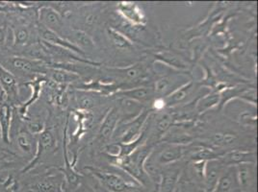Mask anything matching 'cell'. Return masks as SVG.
Wrapping results in <instances>:
<instances>
[{"instance_id": "83f0119b", "label": "cell", "mask_w": 258, "mask_h": 192, "mask_svg": "<svg viewBox=\"0 0 258 192\" xmlns=\"http://www.w3.org/2000/svg\"><path fill=\"white\" fill-rule=\"evenodd\" d=\"M171 87V79L163 78L161 80L157 81L155 84V90L159 93H165Z\"/></svg>"}, {"instance_id": "4316f807", "label": "cell", "mask_w": 258, "mask_h": 192, "mask_svg": "<svg viewBox=\"0 0 258 192\" xmlns=\"http://www.w3.org/2000/svg\"><path fill=\"white\" fill-rule=\"evenodd\" d=\"M121 72L126 76L127 79L134 80V79H137L138 77H140L141 75L143 74V68H142V66L135 65V66L128 67L126 69H122Z\"/></svg>"}, {"instance_id": "5b68a950", "label": "cell", "mask_w": 258, "mask_h": 192, "mask_svg": "<svg viewBox=\"0 0 258 192\" xmlns=\"http://www.w3.org/2000/svg\"><path fill=\"white\" fill-rule=\"evenodd\" d=\"M37 15L40 25L58 35L61 33L64 22L60 13L54 10L50 6H41Z\"/></svg>"}, {"instance_id": "5bb4252c", "label": "cell", "mask_w": 258, "mask_h": 192, "mask_svg": "<svg viewBox=\"0 0 258 192\" xmlns=\"http://www.w3.org/2000/svg\"><path fill=\"white\" fill-rule=\"evenodd\" d=\"M183 149L181 146L172 145L162 150L158 156L157 162L160 164H168L175 160H179L182 156Z\"/></svg>"}, {"instance_id": "603a6c76", "label": "cell", "mask_w": 258, "mask_h": 192, "mask_svg": "<svg viewBox=\"0 0 258 192\" xmlns=\"http://www.w3.org/2000/svg\"><path fill=\"white\" fill-rule=\"evenodd\" d=\"M121 106H122L124 113H126V115H128V116H133V113L141 112V109H142L140 105L138 103H136V101L127 99V98H125L124 100L121 101Z\"/></svg>"}, {"instance_id": "277c9868", "label": "cell", "mask_w": 258, "mask_h": 192, "mask_svg": "<svg viewBox=\"0 0 258 192\" xmlns=\"http://www.w3.org/2000/svg\"><path fill=\"white\" fill-rule=\"evenodd\" d=\"M13 140H11V146H14L13 151L20 157V153L23 156H31L33 150L35 147L34 141L35 137L28 130L25 128L24 124L22 123V127H20L18 132L14 134ZM22 158V157H21Z\"/></svg>"}, {"instance_id": "ba28073f", "label": "cell", "mask_w": 258, "mask_h": 192, "mask_svg": "<svg viewBox=\"0 0 258 192\" xmlns=\"http://www.w3.org/2000/svg\"><path fill=\"white\" fill-rule=\"evenodd\" d=\"M26 192H64L62 181L56 176H44L26 186Z\"/></svg>"}, {"instance_id": "2e32d148", "label": "cell", "mask_w": 258, "mask_h": 192, "mask_svg": "<svg viewBox=\"0 0 258 192\" xmlns=\"http://www.w3.org/2000/svg\"><path fill=\"white\" fill-rule=\"evenodd\" d=\"M120 94L127 99H131L134 101H146V100H149L152 96V90L151 88H147V87H139V88L121 91Z\"/></svg>"}, {"instance_id": "30bf717a", "label": "cell", "mask_w": 258, "mask_h": 192, "mask_svg": "<svg viewBox=\"0 0 258 192\" xmlns=\"http://www.w3.org/2000/svg\"><path fill=\"white\" fill-rule=\"evenodd\" d=\"M226 166L222 161L210 160L205 167V192H214L217 182L223 174V167Z\"/></svg>"}, {"instance_id": "8fae6325", "label": "cell", "mask_w": 258, "mask_h": 192, "mask_svg": "<svg viewBox=\"0 0 258 192\" xmlns=\"http://www.w3.org/2000/svg\"><path fill=\"white\" fill-rule=\"evenodd\" d=\"M238 189L239 184L237 181L236 168L230 167L221 175L214 192H237Z\"/></svg>"}, {"instance_id": "7a4b0ae2", "label": "cell", "mask_w": 258, "mask_h": 192, "mask_svg": "<svg viewBox=\"0 0 258 192\" xmlns=\"http://www.w3.org/2000/svg\"><path fill=\"white\" fill-rule=\"evenodd\" d=\"M20 85L19 80L0 64V91L5 96L7 105L12 108H18L22 105Z\"/></svg>"}, {"instance_id": "3957f363", "label": "cell", "mask_w": 258, "mask_h": 192, "mask_svg": "<svg viewBox=\"0 0 258 192\" xmlns=\"http://www.w3.org/2000/svg\"><path fill=\"white\" fill-rule=\"evenodd\" d=\"M55 145V139L53 134L49 130H43L42 133L39 134L37 139V150L34 159L30 160L27 164L23 166V168L20 171L21 175H25L29 171L34 169L42 160L44 155H46L50 150L52 149Z\"/></svg>"}, {"instance_id": "e0dca14e", "label": "cell", "mask_w": 258, "mask_h": 192, "mask_svg": "<svg viewBox=\"0 0 258 192\" xmlns=\"http://www.w3.org/2000/svg\"><path fill=\"white\" fill-rule=\"evenodd\" d=\"M107 34L113 44L118 49H129L132 47V43L126 37L113 28H108Z\"/></svg>"}, {"instance_id": "1f68e13d", "label": "cell", "mask_w": 258, "mask_h": 192, "mask_svg": "<svg viewBox=\"0 0 258 192\" xmlns=\"http://www.w3.org/2000/svg\"><path fill=\"white\" fill-rule=\"evenodd\" d=\"M0 142H1V138H0Z\"/></svg>"}, {"instance_id": "44dd1931", "label": "cell", "mask_w": 258, "mask_h": 192, "mask_svg": "<svg viewBox=\"0 0 258 192\" xmlns=\"http://www.w3.org/2000/svg\"><path fill=\"white\" fill-rule=\"evenodd\" d=\"M178 178L177 172H169L162 179L160 192H172Z\"/></svg>"}, {"instance_id": "7402d4cb", "label": "cell", "mask_w": 258, "mask_h": 192, "mask_svg": "<svg viewBox=\"0 0 258 192\" xmlns=\"http://www.w3.org/2000/svg\"><path fill=\"white\" fill-rule=\"evenodd\" d=\"M237 140V136L235 134L232 133H218L213 136V141L217 145H224V146H228L233 144Z\"/></svg>"}, {"instance_id": "52a82bcc", "label": "cell", "mask_w": 258, "mask_h": 192, "mask_svg": "<svg viewBox=\"0 0 258 192\" xmlns=\"http://www.w3.org/2000/svg\"><path fill=\"white\" fill-rule=\"evenodd\" d=\"M237 181L242 192H252L255 183L254 165L249 162L240 163L236 167Z\"/></svg>"}, {"instance_id": "f546056e", "label": "cell", "mask_w": 258, "mask_h": 192, "mask_svg": "<svg viewBox=\"0 0 258 192\" xmlns=\"http://www.w3.org/2000/svg\"><path fill=\"white\" fill-rule=\"evenodd\" d=\"M84 20H85V24L89 25V26H93V25L96 24V22H97V14L90 13L88 16L85 17Z\"/></svg>"}, {"instance_id": "7c38bea8", "label": "cell", "mask_w": 258, "mask_h": 192, "mask_svg": "<svg viewBox=\"0 0 258 192\" xmlns=\"http://www.w3.org/2000/svg\"><path fill=\"white\" fill-rule=\"evenodd\" d=\"M254 160V153L247 152V151H241L235 150L226 153V155L222 158V162L225 165H232V164H240L250 162Z\"/></svg>"}, {"instance_id": "9a60e30c", "label": "cell", "mask_w": 258, "mask_h": 192, "mask_svg": "<svg viewBox=\"0 0 258 192\" xmlns=\"http://www.w3.org/2000/svg\"><path fill=\"white\" fill-rule=\"evenodd\" d=\"M46 73H49L50 78L53 80L54 82L60 83V84L70 83V82H73L78 78V76L75 74V73L67 71L66 69H62V68L47 69Z\"/></svg>"}, {"instance_id": "8992f818", "label": "cell", "mask_w": 258, "mask_h": 192, "mask_svg": "<svg viewBox=\"0 0 258 192\" xmlns=\"http://www.w3.org/2000/svg\"><path fill=\"white\" fill-rule=\"evenodd\" d=\"M93 173L102 182L103 186L110 192H131L135 189L133 185H129L127 182L123 181L118 175L96 170L93 171Z\"/></svg>"}, {"instance_id": "d6986e66", "label": "cell", "mask_w": 258, "mask_h": 192, "mask_svg": "<svg viewBox=\"0 0 258 192\" xmlns=\"http://www.w3.org/2000/svg\"><path fill=\"white\" fill-rule=\"evenodd\" d=\"M192 87H193V83H189L188 85L183 86L180 89L174 91L172 95L169 96V97L167 98L166 103H167L169 106H171V105L177 104V103H179V102H182L183 100L190 93Z\"/></svg>"}, {"instance_id": "ac0fdd59", "label": "cell", "mask_w": 258, "mask_h": 192, "mask_svg": "<svg viewBox=\"0 0 258 192\" xmlns=\"http://www.w3.org/2000/svg\"><path fill=\"white\" fill-rule=\"evenodd\" d=\"M73 37H74V41L78 45V48L92 49L95 47V43L92 40V38L82 30H74Z\"/></svg>"}, {"instance_id": "cb8c5ba5", "label": "cell", "mask_w": 258, "mask_h": 192, "mask_svg": "<svg viewBox=\"0 0 258 192\" xmlns=\"http://www.w3.org/2000/svg\"><path fill=\"white\" fill-rule=\"evenodd\" d=\"M162 58L166 63L169 64H172V66H177L180 68H184L186 65L183 63L182 60L179 59L177 56H175L174 54L169 53V52H164V53L160 54L159 56Z\"/></svg>"}, {"instance_id": "ffe728a7", "label": "cell", "mask_w": 258, "mask_h": 192, "mask_svg": "<svg viewBox=\"0 0 258 192\" xmlns=\"http://www.w3.org/2000/svg\"><path fill=\"white\" fill-rule=\"evenodd\" d=\"M12 35L7 21L0 22V48H11Z\"/></svg>"}, {"instance_id": "6da1fadb", "label": "cell", "mask_w": 258, "mask_h": 192, "mask_svg": "<svg viewBox=\"0 0 258 192\" xmlns=\"http://www.w3.org/2000/svg\"><path fill=\"white\" fill-rule=\"evenodd\" d=\"M0 64L19 80L21 85L32 81L39 74H45L47 71L42 60L20 55L2 53V56H0Z\"/></svg>"}, {"instance_id": "d4e9b609", "label": "cell", "mask_w": 258, "mask_h": 192, "mask_svg": "<svg viewBox=\"0 0 258 192\" xmlns=\"http://www.w3.org/2000/svg\"><path fill=\"white\" fill-rule=\"evenodd\" d=\"M172 125V118L169 115H163L161 118L157 120L156 129L159 134L165 133Z\"/></svg>"}, {"instance_id": "4dcf8cb0", "label": "cell", "mask_w": 258, "mask_h": 192, "mask_svg": "<svg viewBox=\"0 0 258 192\" xmlns=\"http://www.w3.org/2000/svg\"><path fill=\"white\" fill-rule=\"evenodd\" d=\"M17 192H23L22 191V189H20V190H18Z\"/></svg>"}, {"instance_id": "f1b7e54d", "label": "cell", "mask_w": 258, "mask_h": 192, "mask_svg": "<svg viewBox=\"0 0 258 192\" xmlns=\"http://www.w3.org/2000/svg\"><path fill=\"white\" fill-rule=\"evenodd\" d=\"M79 105L82 109L88 110V109H91L95 106V100L90 96H84V97L80 98Z\"/></svg>"}, {"instance_id": "9c48e42d", "label": "cell", "mask_w": 258, "mask_h": 192, "mask_svg": "<svg viewBox=\"0 0 258 192\" xmlns=\"http://www.w3.org/2000/svg\"><path fill=\"white\" fill-rule=\"evenodd\" d=\"M14 108L5 104L0 109V138L1 142L11 146V129Z\"/></svg>"}, {"instance_id": "4fadbf2b", "label": "cell", "mask_w": 258, "mask_h": 192, "mask_svg": "<svg viewBox=\"0 0 258 192\" xmlns=\"http://www.w3.org/2000/svg\"><path fill=\"white\" fill-rule=\"evenodd\" d=\"M118 113L117 109H112L111 112L104 119L101 128L99 131V136L103 139H108L113 135V132L118 123Z\"/></svg>"}, {"instance_id": "484cf974", "label": "cell", "mask_w": 258, "mask_h": 192, "mask_svg": "<svg viewBox=\"0 0 258 192\" xmlns=\"http://www.w3.org/2000/svg\"><path fill=\"white\" fill-rule=\"evenodd\" d=\"M218 101H219V95L214 94V95L207 96V97H205V99H203L200 102L199 110L201 112H203V111H205V110H207L209 108L213 107L215 104L218 103Z\"/></svg>"}]
</instances>
